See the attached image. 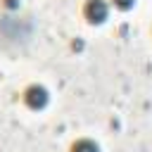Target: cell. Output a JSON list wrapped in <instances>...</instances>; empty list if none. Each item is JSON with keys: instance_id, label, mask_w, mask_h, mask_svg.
Wrapping results in <instances>:
<instances>
[{"instance_id": "obj_1", "label": "cell", "mask_w": 152, "mask_h": 152, "mask_svg": "<svg viewBox=\"0 0 152 152\" xmlns=\"http://www.w3.org/2000/svg\"><path fill=\"white\" fill-rule=\"evenodd\" d=\"M86 19L90 24H100L107 19V5L104 0H88L86 2Z\"/></svg>"}, {"instance_id": "obj_2", "label": "cell", "mask_w": 152, "mask_h": 152, "mask_svg": "<svg viewBox=\"0 0 152 152\" xmlns=\"http://www.w3.org/2000/svg\"><path fill=\"white\" fill-rule=\"evenodd\" d=\"M24 97H26V104L33 107V109H40V107L48 104V90H45L43 86H31Z\"/></svg>"}, {"instance_id": "obj_3", "label": "cell", "mask_w": 152, "mask_h": 152, "mask_svg": "<svg viewBox=\"0 0 152 152\" xmlns=\"http://www.w3.org/2000/svg\"><path fill=\"white\" fill-rule=\"evenodd\" d=\"M71 152H97V145L93 140H78V142H74Z\"/></svg>"}, {"instance_id": "obj_4", "label": "cell", "mask_w": 152, "mask_h": 152, "mask_svg": "<svg viewBox=\"0 0 152 152\" xmlns=\"http://www.w3.org/2000/svg\"><path fill=\"white\" fill-rule=\"evenodd\" d=\"M133 2H135V0H114V5H116V7H121V10L133 7Z\"/></svg>"}]
</instances>
